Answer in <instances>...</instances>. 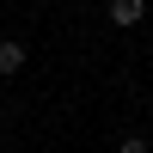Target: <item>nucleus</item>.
I'll return each instance as SVG.
<instances>
[{
  "instance_id": "1",
  "label": "nucleus",
  "mask_w": 153,
  "mask_h": 153,
  "mask_svg": "<svg viewBox=\"0 0 153 153\" xmlns=\"http://www.w3.org/2000/svg\"><path fill=\"white\" fill-rule=\"evenodd\" d=\"M141 19H147V0H110V25L117 31H135Z\"/></svg>"
},
{
  "instance_id": "2",
  "label": "nucleus",
  "mask_w": 153,
  "mask_h": 153,
  "mask_svg": "<svg viewBox=\"0 0 153 153\" xmlns=\"http://www.w3.org/2000/svg\"><path fill=\"white\" fill-rule=\"evenodd\" d=\"M25 68V43L19 37H0V74H19Z\"/></svg>"
},
{
  "instance_id": "3",
  "label": "nucleus",
  "mask_w": 153,
  "mask_h": 153,
  "mask_svg": "<svg viewBox=\"0 0 153 153\" xmlns=\"http://www.w3.org/2000/svg\"><path fill=\"white\" fill-rule=\"evenodd\" d=\"M117 153H147V141H141V135H129V141H117Z\"/></svg>"
}]
</instances>
